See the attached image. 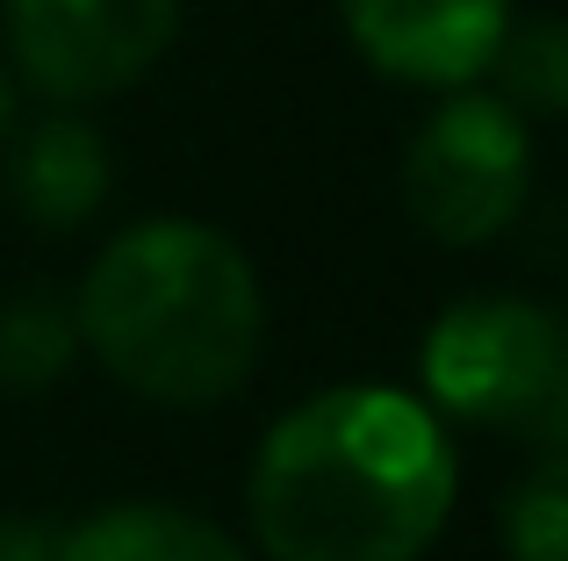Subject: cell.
<instances>
[{
	"instance_id": "8",
	"label": "cell",
	"mask_w": 568,
	"mask_h": 561,
	"mask_svg": "<svg viewBox=\"0 0 568 561\" xmlns=\"http://www.w3.org/2000/svg\"><path fill=\"white\" fill-rule=\"evenodd\" d=\"M58 561H245L231 533L181 504H109L58 540Z\"/></svg>"
},
{
	"instance_id": "7",
	"label": "cell",
	"mask_w": 568,
	"mask_h": 561,
	"mask_svg": "<svg viewBox=\"0 0 568 561\" xmlns=\"http://www.w3.org/2000/svg\"><path fill=\"white\" fill-rule=\"evenodd\" d=\"M8 187L22 202L29 224L72 231L101 210L109 195V144L80 123V115H43L8 159Z\"/></svg>"
},
{
	"instance_id": "9",
	"label": "cell",
	"mask_w": 568,
	"mask_h": 561,
	"mask_svg": "<svg viewBox=\"0 0 568 561\" xmlns=\"http://www.w3.org/2000/svg\"><path fill=\"white\" fill-rule=\"evenodd\" d=\"M80 360V324L58 295H14L0 309V389L37 396L51 381H65V367Z\"/></svg>"
},
{
	"instance_id": "6",
	"label": "cell",
	"mask_w": 568,
	"mask_h": 561,
	"mask_svg": "<svg viewBox=\"0 0 568 561\" xmlns=\"http://www.w3.org/2000/svg\"><path fill=\"white\" fill-rule=\"evenodd\" d=\"M361 58L410 86H468L489 72L511 0H338Z\"/></svg>"
},
{
	"instance_id": "4",
	"label": "cell",
	"mask_w": 568,
	"mask_h": 561,
	"mask_svg": "<svg viewBox=\"0 0 568 561\" xmlns=\"http://www.w3.org/2000/svg\"><path fill=\"white\" fill-rule=\"evenodd\" d=\"M532 187L526 115L504 94H454L403 152V202L439 245H489Z\"/></svg>"
},
{
	"instance_id": "11",
	"label": "cell",
	"mask_w": 568,
	"mask_h": 561,
	"mask_svg": "<svg viewBox=\"0 0 568 561\" xmlns=\"http://www.w3.org/2000/svg\"><path fill=\"white\" fill-rule=\"evenodd\" d=\"M504 548H511V561H568V468H561V453H547L526 490H511V504H504Z\"/></svg>"
},
{
	"instance_id": "10",
	"label": "cell",
	"mask_w": 568,
	"mask_h": 561,
	"mask_svg": "<svg viewBox=\"0 0 568 561\" xmlns=\"http://www.w3.org/2000/svg\"><path fill=\"white\" fill-rule=\"evenodd\" d=\"M489 72L504 80V101H511L518 115H555L568 101V37H561V22L504 29Z\"/></svg>"
},
{
	"instance_id": "12",
	"label": "cell",
	"mask_w": 568,
	"mask_h": 561,
	"mask_svg": "<svg viewBox=\"0 0 568 561\" xmlns=\"http://www.w3.org/2000/svg\"><path fill=\"white\" fill-rule=\"evenodd\" d=\"M0 561H58V540L29 519H0Z\"/></svg>"
},
{
	"instance_id": "3",
	"label": "cell",
	"mask_w": 568,
	"mask_h": 561,
	"mask_svg": "<svg viewBox=\"0 0 568 561\" xmlns=\"http://www.w3.org/2000/svg\"><path fill=\"white\" fill-rule=\"evenodd\" d=\"M425 396L446 418L526 432L561 453L568 425V346L555 309L526 295H468L425 332Z\"/></svg>"
},
{
	"instance_id": "2",
	"label": "cell",
	"mask_w": 568,
	"mask_h": 561,
	"mask_svg": "<svg viewBox=\"0 0 568 561\" xmlns=\"http://www.w3.org/2000/svg\"><path fill=\"white\" fill-rule=\"evenodd\" d=\"M72 324H80V353H94L130 396L194 410L252 375L266 303L252 259L223 231L152 216L130 224L87 267Z\"/></svg>"
},
{
	"instance_id": "5",
	"label": "cell",
	"mask_w": 568,
	"mask_h": 561,
	"mask_svg": "<svg viewBox=\"0 0 568 561\" xmlns=\"http://www.w3.org/2000/svg\"><path fill=\"white\" fill-rule=\"evenodd\" d=\"M181 0H8V51L51 101H101L166 58Z\"/></svg>"
},
{
	"instance_id": "13",
	"label": "cell",
	"mask_w": 568,
	"mask_h": 561,
	"mask_svg": "<svg viewBox=\"0 0 568 561\" xmlns=\"http://www.w3.org/2000/svg\"><path fill=\"white\" fill-rule=\"evenodd\" d=\"M8 123H14V94H8V72H0V137H8Z\"/></svg>"
},
{
	"instance_id": "1",
	"label": "cell",
	"mask_w": 568,
	"mask_h": 561,
	"mask_svg": "<svg viewBox=\"0 0 568 561\" xmlns=\"http://www.w3.org/2000/svg\"><path fill=\"white\" fill-rule=\"evenodd\" d=\"M460 490L454 439L417 396L346 381L260 439L245 504L274 561H417Z\"/></svg>"
}]
</instances>
